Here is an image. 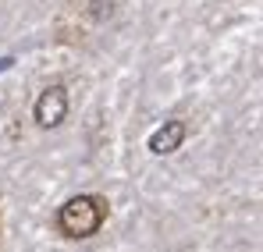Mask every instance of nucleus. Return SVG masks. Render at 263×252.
Instances as JSON below:
<instances>
[{"mask_svg":"<svg viewBox=\"0 0 263 252\" xmlns=\"http://www.w3.org/2000/svg\"><path fill=\"white\" fill-rule=\"evenodd\" d=\"M32 118H36L40 128L64 125V118H68V89L61 82L46 85L43 92H40V100H36V107H32Z\"/></svg>","mask_w":263,"mask_h":252,"instance_id":"2","label":"nucleus"},{"mask_svg":"<svg viewBox=\"0 0 263 252\" xmlns=\"http://www.w3.org/2000/svg\"><path fill=\"white\" fill-rule=\"evenodd\" d=\"M107 213H110L107 196H100V192H79V196H68L57 206L53 227L68 242H86L92 235H100V227L107 224Z\"/></svg>","mask_w":263,"mask_h":252,"instance_id":"1","label":"nucleus"},{"mask_svg":"<svg viewBox=\"0 0 263 252\" xmlns=\"http://www.w3.org/2000/svg\"><path fill=\"white\" fill-rule=\"evenodd\" d=\"M185 135H189V125L185 121H164V128H157L153 135H149V153H157V157H164V153H175L178 146L185 142Z\"/></svg>","mask_w":263,"mask_h":252,"instance_id":"3","label":"nucleus"}]
</instances>
